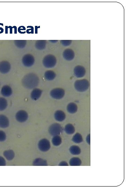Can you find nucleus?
Masks as SVG:
<instances>
[{"label": "nucleus", "mask_w": 126, "mask_h": 189, "mask_svg": "<svg viewBox=\"0 0 126 189\" xmlns=\"http://www.w3.org/2000/svg\"><path fill=\"white\" fill-rule=\"evenodd\" d=\"M46 41L44 40H40L36 42V48L38 49L42 50L44 49L46 47Z\"/></svg>", "instance_id": "26"}, {"label": "nucleus", "mask_w": 126, "mask_h": 189, "mask_svg": "<svg viewBox=\"0 0 126 189\" xmlns=\"http://www.w3.org/2000/svg\"><path fill=\"white\" fill-rule=\"evenodd\" d=\"M72 140L74 142L76 143H81L83 141L82 136L80 134L77 133L74 136Z\"/></svg>", "instance_id": "22"}, {"label": "nucleus", "mask_w": 126, "mask_h": 189, "mask_svg": "<svg viewBox=\"0 0 126 189\" xmlns=\"http://www.w3.org/2000/svg\"><path fill=\"white\" fill-rule=\"evenodd\" d=\"M72 42V41L70 40H61V42L63 45L64 46H68L70 45Z\"/></svg>", "instance_id": "28"}, {"label": "nucleus", "mask_w": 126, "mask_h": 189, "mask_svg": "<svg viewBox=\"0 0 126 189\" xmlns=\"http://www.w3.org/2000/svg\"><path fill=\"white\" fill-rule=\"evenodd\" d=\"M6 134L3 131H0V142L5 141L6 139Z\"/></svg>", "instance_id": "27"}, {"label": "nucleus", "mask_w": 126, "mask_h": 189, "mask_svg": "<svg viewBox=\"0 0 126 189\" xmlns=\"http://www.w3.org/2000/svg\"><path fill=\"white\" fill-rule=\"evenodd\" d=\"M69 151L71 154L73 155H79L81 153L80 148L76 145L71 146L70 148Z\"/></svg>", "instance_id": "21"}, {"label": "nucleus", "mask_w": 126, "mask_h": 189, "mask_svg": "<svg viewBox=\"0 0 126 189\" xmlns=\"http://www.w3.org/2000/svg\"><path fill=\"white\" fill-rule=\"evenodd\" d=\"M63 58L68 61H71L74 59L75 57L74 52L71 49H67L64 51L63 54Z\"/></svg>", "instance_id": "11"}, {"label": "nucleus", "mask_w": 126, "mask_h": 189, "mask_svg": "<svg viewBox=\"0 0 126 189\" xmlns=\"http://www.w3.org/2000/svg\"><path fill=\"white\" fill-rule=\"evenodd\" d=\"M87 143H88L89 144H90V134H89V135L87 136Z\"/></svg>", "instance_id": "31"}, {"label": "nucleus", "mask_w": 126, "mask_h": 189, "mask_svg": "<svg viewBox=\"0 0 126 189\" xmlns=\"http://www.w3.org/2000/svg\"><path fill=\"white\" fill-rule=\"evenodd\" d=\"M44 77L47 80L51 81L55 78L56 74L53 71H48L46 72L44 74Z\"/></svg>", "instance_id": "18"}, {"label": "nucleus", "mask_w": 126, "mask_h": 189, "mask_svg": "<svg viewBox=\"0 0 126 189\" xmlns=\"http://www.w3.org/2000/svg\"><path fill=\"white\" fill-rule=\"evenodd\" d=\"M50 95L52 98L55 99H60L65 96V91L62 88L54 89L50 91Z\"/></svg>", "instance_id": "5"}, {"label": "nucleus", "mask_w": 126, "mask_h": 189, "mask_svg": "<svg viewBox=\"0 0 126 189\" xmlns=\"http://www.w3.org/2000/svg\"><path fill=\"white\" fill-rule=\"evenodd\" d=\"M38 147L40 151L42 152L47 151L50 147V142L47 139L41 140L39 142Z\"/></svg>", "instance_id": "6"}, {"label": "nucleus", "mask_w": 126, "mask_h": 189, "mask_svg": "<svg viewBox=\"0 0 126 189\" xmlns=\"http://www.w3.org/2000/svg\"><path fill=\"white\" fill-rule=\"evenodd\" d=\"M39 79L34 73H29L25 76L22 80L23 86L28 89H32L38 86Z\"/></svg>", "instance_id": "1"}, {"label": "nucleus", "mask_w": 126, "mask_h": 189, "mask_svg": "<svg viewBox=\"0 0 126 189\" xmlns=\"http://www.w3.org/2000/svg\"><path fill=\"white\" fill-rule=\"evenodd\" d=\"M63 131V128L59 124L54 123L49 128V132L52 136H59Z\"/></svg>", "instance_id": "4"}, {"label": "nucleus", "mask_w": 126, "mask_h": 189, "mask_svg": "<svg viewBox=\"0 0 126 189\" xmlns=\"http://www.w3.org/2000/svg\"><path fill=\"white\" fill-rule=\"evenodd\" d=\"M12 89L9 85H4L1 89V93L4 96L9 97L12 94Z\"/></svg>", "instance_id": "13"}, {"label": "nucleus", "mask_w": 126, "mask_h": 189, "mask_svg": "<svg viewBox=\"0 0 126 189\" xmlns=\"http://www.w3.org/2000/svg\"><path fill=\"white\" fill-rule=\"evenodd\" d=\"M65 129L66 133L69 134V135L73 134L75 132V128L74 126L73 125L71 124L66 125L65 126Z\"/></svg>", "instance_id": "20"}, {"label": "nucleus", "mask_w": 126, "mask_h": 189, "mask_svg": "<svg viewBox=\"0 0 126 189\" xmlns=\"http://www.w3.org/2000/svg\"><path fill=\"white\" fill-rule=\"evenodd\" d=\"M74 73L76 77H84L86 74V69L82 66H77L74 68Z\"/></svg>", "instance_id": "9"}, {"label": "nucleus", "mask_w": 126, "mask_h": 189, "mask_svg": "<svg viewBox=\"0 0 126 189\" xmlns=\"http://www.w3.org/2000/svg\"><path fill=\"white\" fill-rule=\"evenodd\" d=\"M43 63L44 67L46 68L53 67L57 63V59L53 55H47L44 58Z\"/></svg>", "instance_id": "3"}, {"label": "nucleus", "mask_w": 126, "mask_h": 189, "mask_svg": "<svg viewBox=\"0 0 126 189\" xmlns=\"http://www.w3.org/2000/svg\"><path fill=\"white\" fill-rule=\"evenodd\" d=\"M42 91L39 89H35L33 90L31 96L33 100H37L41 96Z\"/></svg>", "instance_id": "15"}, {"label": "nucleus", "mask_w": 126, "mask_h": 189, "mask_svg": "<svg viewBox=\"0 0 126 189\" xmlns=\"http://www.w3.org/2000/svg\"><path fill=\"white\" fill-rule=\"evenodd\" d=\"M52 142L53 144L55 146H59L62 143V139L59 136H54L52 138Z\"/></svg>", "instance_id": "25"}, {"label": "nucleus", "mask_w": 126, "mask_h": 189, "mask_svg": "<svg viewBox=\"0 0 126 189\" xmlns=\"http://www.w3.org/2000/svg\"><path fill=\"white\" fill-rule=\"evenodd\" d=\"M55 120L58 121L62 122L65 119L66 114L64 112L61 110L56 111L54 114Z\"/></svg>", "instance_id": "14"}, {"label": "nucleus", "mask_w": 126, "mask_h": 189, "mask_svg": "<svg viewBox=\"0 0 126 189\" xmlns=\"http://www.w3.org/2000/svg\"><path fill=\"white\" fill-rule=\"evenodd\" d=\"M34 166H47V161L41 158H37L35 160L33 163Z\"/></svg>", "instance_id": "23"}, {"label": "nucleus", "mask_w": 126, "mask_h": 189, "mask_svg": "<svg viewBox=\"0 0 126 189\" xmlns=\"http://www.w3.org/2000/svg\"><path fill=\"white\" fill-rule=\"evenodd\" d=\"M7 102L6 99L3 97H0V111H3L7 108Z\"/></svg>", "instance_id": "24"}, {"label": "nucleus", "mask_w": 126, "mask_h": 189, "mask_svg": "<svg viewBox=\"0 0 126 189\" xmlns=\"http://www.w3.org/2000/svg\"><path fill=\"white\" fill-rule=\"evenodd\" d=\"M6 164V161L3 157L0 156V166H4Z\"/></svg>", "instance_id": "29"}, {"label": "nucleus", "mask_w": 126, "mask_h": 189, "mask_svg": "<svg viewBox=\"0 0 126 189\" xmlns=\"http://www.w3.org/2000/svg\"><path fill=\"white\" fill-rule=\"evenodd\" d=\"M90 83L86 79L78 80L75 82L74 87L79 92H84L90 87Z\"/></svg>", "instance_id": "2"}, {"label": "nucleus", "mask_w": 126, "mask_h": 189, "mask_svg": "<svg viewBox=\"0 0 126 189\" xmlns=\"http://www.w3.org/2000/svg\"><path fill=\"white\" fill-rule=\"evenodd\" d=\"M4 155L8 160L11 161L14 158L15 154L12 150H8L4 152Z\"/></svg>", "instance_id": "17"}, {"label": "nucleus", "mask_w": 126, "mask_h": 189, "mask_svg": "<svg viewBox=\"0 0 126 189\" xmlns=\"http://www.w3.org/2000/svg\"><path fill=\"white\" fill-rule=\"evenodd\" d=\"M9 125V120L4 115H0V127L5 128L8 127Z\"/></svg>", "instance_id": "12"}, {"label": "nucleus", "mask_w": 126, "mask_h": 189, "mask_svg": "<svg viewBox=\"0 0 126 189\" xmlns=\"http://www.w3.org/2000/svg\"><path fill=\"white\" fill-rule=\"evenodd\" d=\"M23 65L25 67H30L34 65V56L28 54L24 56L22 59Z\"/></svg>", "instance_id": "7"}, {"label": "nucleus", "mask_w": 126, "mask_h": 189, "mask_svg": "<svg viewBox=\"0 0 126 189\" xmlns=\"http://www.w3.org/2000/svg\"><path fill=\"white\" fill-rule=\"evenodd\" d=\"M11 65L7 61H2L0 62V72L2 74L8 73L11 69Z\"/></svg>", "instance_id": "10"}, {"label": "nucleus", "mask_w": 126, "mask_h": 189, "mask_svg": "<svg viewBox=\"0 0 126 189\" xmlns=\"http://www.w3.org/2000/svg\"><path fill=\"white\" fill-rule=\"evenodd\" d=\"M67 110L69 113L74 114L77 112V106L74 103H70L67 106Z\"/></svg>", "instance_id": "16"}, {"label": "nucleus", "mask_w": 126, "mask_h": 189, "mask_svg": "<svg viewBox=\"0 0 126 189\" xmlns=\"http://www.w3.org/2000/svg\"><path fill=\"white\" fill-rule=\"evenodd\" d=\"M59 166H68V165L66 162L62 161L59 163Z\"/></svg>", "instance_id": "30"}, {"label": "nucleus", "mask_w": 126, "mask_h": 189, "mask_svg": "<svg viewBox=\"0 0 126 189\" xmlns=\"http://www.w3.org/2000/svg\"><path fill=\"white\" fill-rule=\"evenodd\" d=\"M82 161L80 159L77 157H74L70 161V165L71 166H80Z\"/></svg>", "instance_id": "19"}, {"label": "nucleus", "mask_w": 126, "mask_h": 189, "mask_svg": "<svg viewBox=\"0 0 126 189\" xmlns=\"http://www.w3.org/2000/svg\"><path fill=\"white\" fill-rule=\"evenodd\" d=\"M15 117L19 122H24L28 120V115L25 111L21 110L17 112Z\"/></svg>", "instance_id": "8"}]
</instances>
